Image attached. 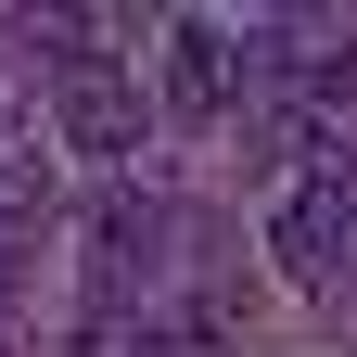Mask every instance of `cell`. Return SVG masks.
Listing matches in <instances>:
<instances>
[{
  "instance_id": "6da1fadb",
  "label": "cell",
  "mask_w": 357,
  "mask_h": 357,
  "mask_svg": "<svg viewBox=\"0 0 357 357\" xmlns=\"http://www.w3.org/2000/svg\"><path fill=\"white\" fill-rule=\"evenodd\" d=\"M38 52H52V141L128 178V153H141V89H128V64H115V52H89V26H77V13L38 26Z\"/></svg>"
},
{
  "instance_id": "3957f363",
  "label": "cell",
  "mask_w": 357,
  "mask_h": 357,
  "mask_svg": "<svg viewBox=\"0 0 357 357\" xmlns=\"http://www.w3.org/2000/svg\"><path fill=\"white\" fill-rule=\"evenodd\" d=\"M268 255H281L306 294H344L357 281V192L344 178H294V192L268 204Z\"/></svg>"
},
{
  "instance_id": "7a4b0ae2",
  "label": "cell",
  "mask_w": 357,
  "mask_h": 357,
  "mask_svg": "<svg viewBox=\"0 0 357 357\" xmlns=\"http://www.w3.org/2000/svg\"><path fill=\"white\" fill-rule=\"evenodd\" d=\"M77 243H89V306H141L153 294V255H166V204L141 192V178H102Z\"/></svg>"
},
{
  "instance_id": "277c9868",
  "label": "cell",
  "mask_w": 357,
  "mask_h": 357,
  "mask_svg": "<svg viewBox=\"0 0 357 357\" xmlns=\"http://www.w3.org/2000/svg\"><path fill=\"white\" fill-rule=\"evenodd\" d=\"M255 89V38L243 26H217V13H178L166 26V102L178 115H230Z\"/></svg>"
},
{
  "instance_id": "5b68a950",
  "label": "cell",
  "mask_w": 357,
  "mask_h": 357,
  "mask_svg": "<svg viewBox=\"0 0 357 357\" xmlns=\"http://www.w3.org/2000/svg\"><path fill=\"white\" fill-rule=\"evenodd\" d=\"M0 357H13V306H0Z\"/></svg>"
}]
</instances>
